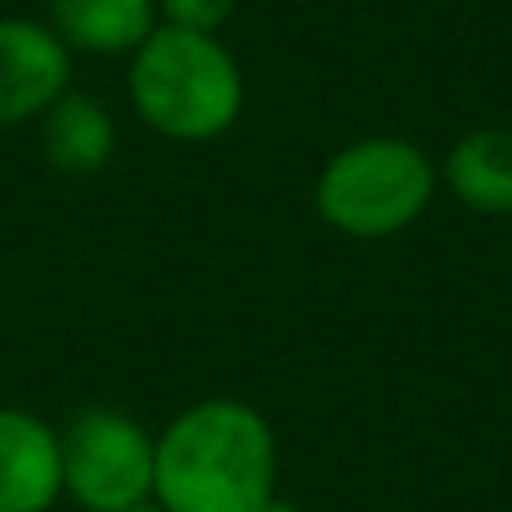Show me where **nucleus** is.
Masks as SVG:
<instances>
[{"label": "nucleus", "mask_w": 512, "mask_h": 512, "mask_svg": "<svg viewBox=\"0 0 512 512\" xmlns=\"http://www.w3.org/2000/svg\"><path fill=\"white\" fill-rule=\"evenodd\" d=\"M63 499L59 427L18 405H0V512H50Z\"/></svg>", "instance_id": "nucleus-6"}, {"label": "nucleus", "mask_w": 512, "mask_h": 512, "mask_svg": "<svg viewBox=\"0 0 512 512\" xmlns=\"http://www.w3.org/2000/svg\"><path fill=\"white\" fill-rule=\"evenodd\" d=\"M441 180L468 212L512 216V126H477L459 135L441 162Z\"/></svg>", "instance_id": "nucleus-9"}, {"label": "nucleus", "mask_w": 512, "mask_h": 512, "mask_svg": "<svg viewBox=\"0 0 512 512\" xmlns=\"http://www.w3.org/2000/svg\"><path fill=\"white\" fill-rule=\"evenodd\" d=\"M239 0H158V18L167 27H189V32H221L234 18Z\"/></svg>", "instance_id": "nucleus-10"}, {"label": "nucleus", "mask_w": 512, "mask_h": 512, "mask_svg": "<svg viewBox=\"0 0 512 512\" xmlns=\"http://www.w3.org/2000/svg\"><path fill=\"white\" fill-rule=\"evenodd\" d=\"M72 90V50L41 18H0V131L41 122L54 99Z\"/></svg>", "instance_id": "nucleus-5"}, {"label": "nucleus", "mask_w": 512, "mask_h": 512, "mask_svg": "<svg viewBox=\"0 0 512 512\" xmlns=\"http://www.w3.org/2000/svg\"><path fill=\"white\" fill-rule=\"evenodd\" d=\"M63 495L81 512H126L153 504L158 436L113 405H81L59 427Z\"/></svg>", "instance_id": "nucleus-4"}, {"label": "nucleus", "mask_w": 512, "mask_h": 512, "mask_svg": "<svg viewBox=\"0 0 512 512\" xmlns=\"http://www.w3.org/2000/svg\"><path fill=\"white\" fill-rule=\"evenodd\" d=\"M63 45L72 54H95V59H131L153 36L158 0H50V18Z\"/></svg>", "instance_id": "nucleus-7"}, {"label": "nucleus", "mask_w": 512, "mask_h": 512, "mask_svg": "<svg viewBox=\"0 0 512 512\" xmlns=\"http://www.w3.org/2000/svg\"><path fill=\"white\" fill-rule=\"evenodd\" d=\"M441 189V167L405 135H364L319 167L315 212L328 230L360 243L396 239L423 221Z\"/></svg>", "instance_id": "nucleus-3"}, {"label": "nucleus", "mask_w": 512, "mask_h": 512, "mask_svg": "<svg viewBox=\"0 0 512 512\" xmlns=\"http://www.w3.org/2000/svg\"><path fill=\"white\" fill-rule=\"evenodd\" d=\"M113 113L86 90H63L41 113V153L59 176H95L113 162Z\"/></svg>", "instance_id": "nucleus-8"}, {"label": "nucleus", "mask_w": 512, "mask_h": 512, "mask_svg": "<svg viewBox=\"0 0 512 512\" xmlns=\"http://www.w3.org/2000/svg\"><path fill=\"white\" fill-rule=\"evenodd\" d=\"M126 95L149 131L176 144H207L243 117V68L216 32L158 23L131 54Z\"/></svg>", "instance_id": "nucleus-2"}, {"label": "nucleus", "mask_w": 512, "mask_h": 512, "mask_svg": "<svg viewBox=\"0 0 512 512\" xmlns=\"http://www.w3.org/2000/svg\"><path fill=\"white\" fill-rule=\"evenodd\" d=\"M126 512H167V508H158V504H140V508H126Z\"/></svg>", "instance_id": "nucleus-12"}, {"label": "nucleus", "mask_w": 512, "mask_h": 512, "mask_svg": "<svg viewBox=\"0 0 512 512\" xmlns=\"http://www.w3.org/2000/svg\"><path fill=\"white\" fill-rule=\"evenodd\" d=\"M279 495L274 427L248 400L207 396L158 432L153 504L167 512H261Z\"/></svg>", "instance_id": "nucleus-1"}, {"label": "nucleus", "mask_w": 512, "mask_h": 512, "mask_svg": "<svg viewBox=\"0 0 512 512\" xmlns=\"http://www.w3.org/2000/svg\"><path fill=\"white\" fill-rule=\"evenodd\" d=\"M261 512H297V508H292L288 499H279V495H274V499H270V504H265Z\"/></svg>", "instance_id": "nucleus-11"}]
</instances>
